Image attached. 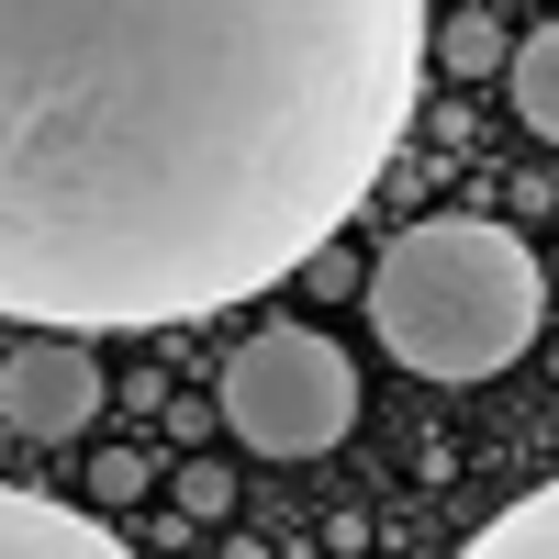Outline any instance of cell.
<instances>
[{
	"instance_id": "obj_1",
	"label": "cell",
	"mask_w": 559,
	"mask_h": 559,
	"mask_svg": "<svg viewBox=\"0 0 559 559\" xmlns=\"http://www.w3.org/2000/svg\"><path fill=\"white\" fill-rule=\"evenodd\" d=\"M426 0H0V313L157 336L280 292L426 112Z\"/></svg>"
},
{
	"instance_id": "obj_2",
	"label": "cell",
	"mask_w": 559,
	"mask_h": 559,
	"mask_svg": "<svg viewBox=\"0 0 559 559\" xmlns=\"http://www.w3.org/2000/svg\"><path fill=\"white\" fill-rule=\"evenodd\" d=\"M358 302L414 381H492L548 324V258L492 213H426L381 247Z\"/></svg>"
},
{
	"instance_id": "obj_3",
	"label": "cell",
	"mask_w": 559,
	"mask_h": 559,
	"mask_svg": "<svg viewBox=\"0 0 559 559\" xmlns=\"http://www.w3.org/2000/svg\"><path fill=\"white\" fill-rule=\"evenodd\" d=\"M224 426L247 459H324L358 426V369L336 336L313 324H258V336L224 358Z\"/></svg>"
},
{
	"instance_id": "obj_4",
	"label": "cell",
	"mask_w": 559,
	"mask_h": 559,
	"mask_svg": "<svg viewBox=\"0 0 559 559\" xmlns=\"http://www.w3.org/2000/svg\"><path fill=\"white\" fill-rule=\"evenodd\" d=\"M90 414H102V358L79 336L34 324V347H12V369H0V426L12 437H79Z\"/></svg>"
},
{
	"instance_id": "obj_5",
	"label": "cell",
	"mask_w": 559,
	"mask_h": 559,
	"mask_svg": "<svg viewBox=\"0 0 559 559\" xmlns=\"http://www.w3.org/2000/svg\"><path fill=\"white\" fill-rule=\"evenodd\" d=\"M0 559H123V537H112V515H79L57 492L0 481Z\"/></svg>"
},
{
	"instance_id": "obj_6",
	"label": "cell",
	"mask_w": 559,
	"mask_h": 559,
	"mask_svg": "<svg viewBox=\"0 0 559 559\" xmlns=\"http://www.w3.org/2000/svg\"><path fill=\"white\" fill-rule=\"evenodd\" d=\"M503 79H515V112H526V134H548V146H559V12H548L537 34H515Z\"/></svg>"
},
{
	"instance_id": "obj_7",
	"label": "cell",
	"mask_w": 559,
	"mask_h": 559,
	"mask_svg": "<svg viewBox=\"0 0 559 559\" xmlns=\"http://www.w3.org/2000/svg\"><path fill=\"white\" fill-rule=\"evenodd\" d=\"M471 559H559V481H537L526 503H503V515L471 537Z\"/></svg>"
},
{
	"instance_id": "obj_8",
	"label": "cell",
	"mask_w": 559,
	"mask_h": 559,
	"mask_svg": "<svg viewBox=\"0 0 559 559\" xmlns=\"http://www.w3.org/2000/svg\"><path fill=\"white\" fill-rule=\"evenodd\" d=\"M426 57H437V68H459V79H481V68H503V57H515V34H503L492 12H448Z\"/></svg>"
},
{
	"instance_id": "obj_9",
	"label": "cell",
	"mask_w": 559,
	"mask_h": 559,
	"mask_svg": "<svg viewBox=\"0 0 559 559\" xmlns=\"http://www.w3.org/2000/svg\"><path fill=\"white\" fill-rule=\"evenodd\" d=\"M179 515H191V526L236 515V471H224V459H191V471H179Z\"/></svg>"
},
{
	"instance_id": "obj_10",
	"label": "cell",
	"mask_w": 559,
	"mask_h": 559,
	"mask_svg": "<svg viewBox=\"0 0 559 559\" xmlns=\"http://www.w3.org/2000/svg\"><path fill=\"white\" fill-rule=\"evenodd\" d=\"M146 481H157V471H146L134 448H102V459H90V503H102V515H123V503L146 492Z\"/></svg>"
},
{
	"instance_id": "obj_11",
	"label": "cell",
	"mask_w": 559,
	"mask_h": 559,
	"mask_svg": "<svg viewBox=\"0 0 559 559\" xmlns=\"http://www.w3.org/2000/svg\"><path fill=\"white\" fill-rule=\"evenodd\" d=\"M302 292H313V302H347V292H369V269H358V258H347L336 236H324V247L302 258Z\"/></svg>"
}]
</instances>
